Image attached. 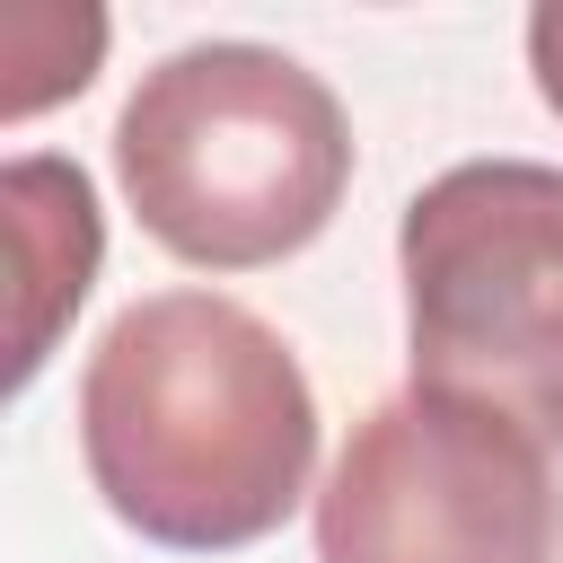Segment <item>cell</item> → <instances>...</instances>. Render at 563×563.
I'll return each mask as SVG.
<instances>
[{"mask_svg":"<svg viewBox=\"0 0 563 563\" xmlns=\"http://www.w3.org/2000/svg\"><path fill=\"white\" fill-rule=\"evenodd\" d=\"M0 211H9V255H18V334H9V387H26L53 352V334L70 325V308L97 282L106 255V220H97V185L79 176V158H9L0 167Z\"/></svg>","mask_w":563,"mask_h":563,"instance_id":"5","label":"cell"},{"mask_svg":"<svg viewBox=\"0 0 563 563\" xmlns=\"http://www.w3.org/2000/svg\"><path fill=\"white\" fill-rule=\"evenodd\" d=\"M528 70H537V97L563 114V0L528 9Z\"/></svg>","mask_w":563,"mask_h":563,"instance_id":"7","label":"cell"},{"mask_svg":"<svg viewBox=\"0 0 563 563\" xmlns=\"http://www.w3.org/2000/svg\"><path fill=\"white\" fill-rule=\"evenodd\" d=\"M114 185L176 264L255 273L317 246L343 211L352 123L308 62L211 35L150 62L123 97Z\"/></svg>","mask_w":563,"mask_h":563,"instance_id":"2","label":"cell"},{"mask_svg":"<svg viewBox=\"0 0 563 563\" xmlns=\"http://www.w3.org/2000/svg\"><path fill=\"white\" fill-rule=\"evenodd\" d=\"M79 457L132 537L167 554H238L308 501L317 387L255 308L220 290H150L79 369Z\"/></svg>","mask_w":563,"mask_h":563,"instance_id":"1","label":"cell"},{"mask_svg":"<svg viewBox=\"0 0 563 563\" xmlns=\"http://www.w3.org/2000/svg\"><path fill=\"white\" fill-rule=\"evenodd\" d=\"M97 53H106V18L97 9H62V0H26L0 18V62H9V88H0V114L26 123L44 114L53 97H79L97 79Z\"/></svg>","mask_w":563,"mask_h":563,"instance_id":"6","label":"cell"},{"mask_svg":"<svg viewBox=\"0 0 563 563\" xmlns=\"http://www.w3.org/2000/svg\"><path fill=\"white\" fill-rule=\"evenodd\" d=\"M413 387L563 449V167L457 158L396 220Z\"/></svg>","mask_w":563,"mask_h":563,"instance_id":"3","label":"cell"},{"mask_svg":"<svg viewBox=\"0 0 563 563\" xmlns=\"http://www.w3.org/2000/svg\"><path fill=\"white\" fill-rule=\"evenodd\" d=\"M510 413L396 387L317 484V563H545L554 475Z\"/></svg>","mask_w":563,"mask_h":563,"instance_id":"4","label":"cell"}]
</instances>
